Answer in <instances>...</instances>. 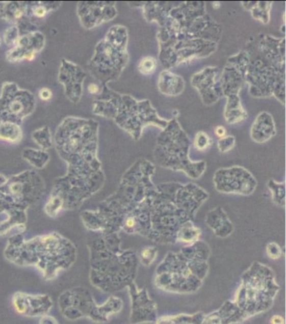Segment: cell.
I'll list each match as a JSON object with an SVG mask.
<instances>
[{
	"mask_svg": "<svg viewBox=\"0 0 286 324\" xmlns=\"http://www.w3.org/2000/svg\"><path fill=\"white\" fill-rule=\"evenodd\" d=\"M97 122L69 117L57 128L54 141L62 157L82 154H92L97 146Z\"/></svg>",
	"mask_w": 286,
	"mask_h": 324,
	"instance_id": "6da1fadb",
	"label": "cell"
},
{
	"mask_svg": "<svg viewBox=\"0 0 286 324\" xmlns=\"http://www.w3.org/2000/svg\"><path fill=\"white\" fill-rule=\"evenodd\" d=\"M36 98L33 94L20 89L14 83H5L0 94V122L20 124L34 112Z\"/></svg>",
	"mask_w": 286,
	"mask_h": 324,
	"instance_id": "7a4b0ae2",
	"label": "cell"
},
{
	"mask_svg": "<svg viewBox=\"0 0 286 324\" xmlns=\"http://www.w3.org/2000/svg\"><path fill=\"white\" fill-rule=\"evenodd\" d=\"M45 45L44 34L40 31H32L20 36L16 44L7 52V60L17 62L27 60L32 61L37 53L43 50Z\"/></svg>",
	"mask_w": 286,
	"mask_h": 324,
	"instance_id": "3957f363",
	"label": "cell"
},
{
	"mask_svg": "<svg viewBox=\"0 0 286 324\" xmlns=\"http://www.w3.org/2000/svg\"><path fill=\"white\" fill-rule=\"evenodd\" d=\"M86 78V73L77 65L71 62L62 60L60 67L58 80L64 85L66 98L72 103H78L83 95V84Z\"/></svg>",
	"mask_w": 286,
	"mask_h": 324,
	"instance_id": "277c9868",
	"label": "cell"
},
{
	"mask_svg": "<svg viewBox=\"0 0 286 324\" xmlns=\"http://www.w3.org/2000/svg\"><path fill=\"white\" fill-rule=\"evenodd\" d=\"M101 5L97 3L80 2L77 4V15L81 24L86 29H92L101 24L104 17L101 15Z\"/></svg>",
	"mask_w": 286,
	"mask_h": 324,
	"instance_id": "5b68a950",
	"label": "cell"
},
{
	"mask_svg": "<svg viewBox=\"0 0 286 324\" xmlns=\"http://www.w3.org/2000/svg\"><path fill=\"white\" fill-rule=\"evenodd\" d=\"M26 3H0V18L10 23H18L25 13Z\"/></svg>",
	"mask_w": 286,
	"mask_h": 324,
	"instance_id": "8992f818",
	"label": "cell"
},
{
	"mask_svg": "<svg viewBox=\"0 0 286 324\" xmlns=\"http://www.w3.org/2000/svg\"><path fill=\"white\" fill-rule=\"evenodd\" d=\"M23 137L19 124L12 122H0V140L10 143H19Z\"/></svg>",
	"mask_w": 286,
	"mask_h": 324,
	"instance_id": "52a82bcc",
	"label": "cell"
},
{
	"mask_svg": "<svg viewBox=\"0 0 286 324\" xmlns=\"http://www.w3.org/2000/svg\"><path fill=\"white\" fill-rule=\"evenodd\" d=\"M32 139L42 150H47L52 146L53 139L50 129L48 127H43L36 129L32 133Z\"/></svg>",
	"mask_w": 286,
	"mask_h": 324,
	"instance_id": "ba28073f",
	"label": "cell"
},
{
	"mask_svg": "<svg viewBox=\"0 0 286 324\" xmlns=\"http://www.w3.org/2000/svg\"><path fill=\"white\" fill-rule=\"evenodd\" d=\"M23 155L26 160H29L31 164L38 168L44 167L49 160V155L45 153V150H42L24 149Z\"/></svg>",
	"mask_w": 286,
	"mask_h": 324,
	"instance_id": "9c48e42d",
	"label": "cell"
},
{
	"mask_svg": "<svg viewBox=\"0 0 286 324\" xmlns=\"http://www.w3.org/2000/svg\"><path fill=\"white\" fill-rule=\"evenodd\" d=\"M19 37H20V31L17 25H13L9 29L6 30L5 35H4L5 43L9 45H13V46L16 44Z\"/></svg>",
	"mask_w": 286,
	"mask_h": 324,
	"instance_id": "30bf717a",
	"label": "cell"
},
{
	"mask_svg": "<svg viewBox=\"0 0 286 324\" xmlns=\"http://www.w3.org/2000/svg\"><path fill=\"white\" fill-rule=\"evenodd\" d=\"M212 144V140L208 136L207 133L204 132H199L196 133L194 140L195 147L199 150H206Z\"/></svg>",
	"mask_w": 286,
	"mask_h": 324,
	"instance_id": "8fae6325",
	"label": "cell"
},
{
	"mask_svg": "<svg viewBox=\"0 0 286 324\" xmlns=\"http://www.w3.org/2000/svg\"><path fill=\"white\" fill-rule=\"evenodd\" d=\"M156 66H157V63H156V61L154 58H144L140 62V71L145 75H149V74L154 72Z\"/></svg>",
	"mask_w": 286,
	"mask_h": 324,
	"instance_id": "7c38bea8",
	"label": "cell"
},
{
	"mask_svg": "<svg viewBox=\"0 0 286 324\" xmlns=\"http://www.w3.org/2000/svg\"><path fill=\"white\" fill-rule=\"evenodd\" d=\"M234 146V138L232 137H227V138H222L220 142H218V147H220L222 152L228 151L231 150Z\"/></svg>",
	"mask_w": 286,
	"mask_h": 324,
	"instance_id": "4fadbf2b",
	"label": "cell"
},
{
	"mask_svg": "<svg viewBox=\"0 0 286 324\" xmlns=\"http://www.w3.org/2000/svg\"><path fill=\"white\" fill-rule=\"evenodd\" d=\"M52 92L47 88H43L39 91V98L43 101H49L52 98Z\"/></svg>",
	"mask_w": 286,
	"mask_h": 324,
	"instance_id": "5bb4252c",
	"label": "cell"
},
{
	"mask_svg": "<svg viewBox=\"0 0 286 324\" xmlns=\"http://www.w3.org/2000/svg\"><path fill=\"white\" fill-rule=\"evenodd\" d=\"M153 255L155 256V253H154L153 249L151 248L144 249L141 253V257H142L143 260H149L150 262H151V260H154V258H152Z\"/></svg>",
	"mask_w": 286,
	"mask_h": 324,
	"instance_id": "9a60e30c",
	"label": "cell"
},
{
	"mask_svg": "<svg viewBox=\"0 0 286 324\" xmlns=\"http://www.w3.org/2000/svg\"><path fill=\"white\" fill-rule=\"evenodd\" d=\"M40 324H58L57 320L54 317L50 316H44V317L40 320Z\"/></svg>",
	"mask_w": 286,
	"mask_h": 324,
	"instance_id": "2e32d148",
	"label": "cell"
},
{
	"mask_svg": "<svg viewBox=\"0 0 286 324\" xmlns=\"http://www.w3.org/2000/svg\"><path fill=\"white\" fill-rule=\"evenodd\" d=\"M270 323L271 324H284V317L279 315H274L270 319Z\"/></svg>",
	"mask_w": 286,
	"mask_h": 324,
	"instance_id": "e0dca14e",
	"label": "cell"
},
{
	"mask_svg": "<svg viewBox=\"0 0 286 324\" xmlns=\"http://www.w3.org/2000/svg\"><path fill=\"white\" fill-rule=\"evenodd\" d=\"M156 324H178L175 322V320L172 319V317H161V319L158 320V322Z\"/></svg>",
	"mask_w": 286,
	"mask_h": 324,
	"instance_id": "ac0fdd59",
	"label": "cell"
},
{
	"mask_svg": "<svg viewBox=\"0 0 286 324\" xmlns=\"http://www.w3.org/2000/svg\"><path fill=\"white\" fill-rule=\"evenodd\" d=\"M226 129H225L224 127L223 126H218L215 128V134L216 136L219 137V138H223L225 136H226Z\"/></svg>",
	"mask_w": 286,
	"mask_h": 324,
	"instance_id": "d6986e66",
	"label": "cell"
},
{
	"mask_svg": "<svg viewBox=\"0 0 286 324\" xmlns=\"http://www.w3.org/2000/svg\"><path fill=\"white\" fill-rule=\"evenodd\" d=\"M88 90L91 94H97V93H99V87L97 86V84H91L89 86H88Z\"/></svg>",
	"mask_w": 286,
	"mask_h": 324,
	"instance_id": "ffe728a7",
	"label": "cell"
},
{
	"mask_svg": "<svg viewBox=\"0 0 286 324\" xmlns=\"http://www.w3.org/2000/svg\"><path fill=\"white\" fill-rule=\"evenodd\" d=\"M126 225H127L128 228H132V227L135 225V221H134L132 219H130V220H128L127 223H126Z\"/></svg>",
	"mask_w": 286,
	"mask_h": 324,
	"instance_id": "44dd1931",
	"label": "cell"
},
{
	"mask_svg": "<svg viewBox=\"0 0 286 324\" xmlns=\"http://www.w3.org/2000/svg\"><path fill=\"white\" fill-rule=\"evenodd\" d=\"M0 45H1V39H0Z\"/></svg>",
	"mask_w": 286,
	"mask_h": 324,
	"instance_id": "7402d4cb",
	"label": "cell"
}]
</instances>
